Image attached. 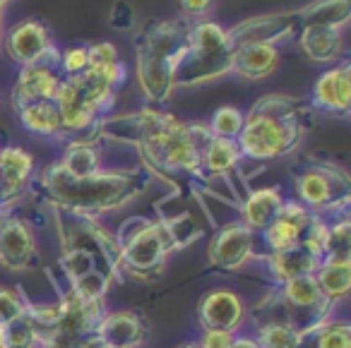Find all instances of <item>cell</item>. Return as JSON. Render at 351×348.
I'll list each match as a JSON object with an SVG mask.
<instances>
[{"instance_id": "1", "label": "cell", "mask_w": 351, "mask_h": 348, "mask_svg": "<svg viewBox=\"0 0 351 348\" xmlns=\"http://www.w3.org/2000/svg\"><path fill=\"white\" fill-rule=\"evenodd\" d=\"M301 140L298 106L287 97H265L243 118L241 135L236 137L241 154L250 159H277L293 149Z\"/></svg>"}, {"instance_id": "2", "label": "cell", "mask_w": 351, "mask_h": 348, "mask_svg": "<svg viewBox=\"0 0 351 348\" xmlns=\"http://www.w3.org/2000/svg\"><path fill=\"white\" fill-rule=\"evenodd\" d=\"M46 188L51 197L60 204V209L87 216V214L106 212L135 197L142 188V180L140 175L101 173V171L87 178H75L58 166L46 175Z\"/></svg>"}, {"instance_id": "3", "label": "cell", "mask_w": 351, "mask_h": 348, "mask_svg": "<svg viewBox=\"0 0 351 348\" xmlns=\"http://www.w3.org/2000/svg\"><path fill=\"white\" fill-rule=\"evenodd\" d=\"M188 46V36L176 25H159L137 44V73L152 101H164L173 84L176 60Z\"/></svg>"}, {"instance_id": "4", "label": "cell", "mask_w": 351, "mask_h": 348, "mask_svg": "<svg viewBox=\"0 0 351 348\" xmlns=\"http://www.w3.org/2000/svg\"><path fill=\"white\" fill-rule=\"evenodd\" d=\"M231 58L234 51L226 41V32L215 22H202L191 32L186 51L176 60L173 82L197 84L219 77L221 73L231 70Z\"/></svg>"}, {"instance_id": "5", "label": "cell", "mask_w": 351, "mask_h": 348, "mask_svg": "<svg viewBox=\"0 0 351 348\" xmlns=\"http://www.w3.org/2000/svg\"><path fill=\"white\" fill-rule=\"evenodd\" d=\"M176 247L169 226L161 221L135 219L121 231L118 243V266L130 271L137 279H152L161 271L164 260Z\"/></svg>"}, {"instance_id": "6", "label": "cell", "mask_w": 351, "mask_h": 348, "mask_svg": "<svg viewBox=\"0 0 351 348\" xmlns=\"http://www.w3.org/2000/svg\"><path fill=\"white\" fill-rule=\"evenodd\" d=\"M298 197L311 212H335L349 202V180L332 166H311L296 178Z\"/></svg>"}, {"instance_id": "7", "label": "cell", "mask_w": 351, "mask_h": 348, "mask_svg": "<svg viewBox=\"0 0 351 348\" xmlns=\"http://www.w3.org/2000/svg\"><path fill=\"white\" fill-rule=\"evenodd\" d=\"M60 58L53 49H49L41 55L36 63L25 65L20 75V82L15 87V106L17 111L29 103H39V101H53L56 94L60 87Z\"/></svg>"}, {"instance_id": "8", "label": "cell", "mask_w": 351, "mask_h": 348, "mask_svg": "<svg viewBox=\"0 0 351 348\" xmlns=\"http://www.w3.org/2000/svg\"><path fill=\"white\" fill-rule=\"evenodd\" d=\"M313 216L315 214L303 207L301 202H284L274 221L265 231H260V236H263L265 245L269 247V252L291 250V247L301 245V238L306 228L311 226Z\"/></svg>"}, {"instance_id": "9", "label": "cell", "mask_w": 351, "mask_h": 348, "mask_svg": "<svg viewBox=\"0 0 351 348\" xmlns=\"http://www.w3.org/2000/svg\"><path fill=\"white\" fill-rule=\"evenodd\" d=\"M255 233L243 221L226 223L217 231L210 245V262L217 269H239L250 255H253Z\"/></svg>"}, {"instance_id": "10", "label": "cell", "mask_w": 351, "mask_h": 348, "mask_svg": "<svg viewBox=\"0 0 351 348\" xmlns=\"http://www.w3.org/2000/svg\"><path fill=\"white\" fill-rule=\"evenodd\" d=\"M202 329H215V332H231L243 324L245 305L239 293L234 290H212L202 298L200 310H197Z\"/></svg>"}, {"instance_id": "11", "label": "cell", "mask_w": 351, "mask_h": 348, "mask_svg": "<svg viewBox=\"0 0 351 348\" xmlns=\"http://www.w3.org/2000/svg\"><path fill=\"white\" fill-rule=\"evenodd\" d=\"M296 20L298 15H265V17H255V20H245L236 29L226 32V41H229L231 51L243 49V46H255V44L272 46L274 41L291 32Z\"/></svg>"}, {"instance_id": "12", "label": "cell", "mask_w": 351, "mask_h": 348, "mask_svg": "<svg viewBox=\"0 0 351 348\" xmlns=\"http://www.w3.org/2000/svg\"><path fill=\"white\" fill-rule=\"evenodd\" d=\"M94 336L106 348H137L147 341L149 327L137 312L125 310V312L104 314Z\"/></svg>"}, {"instance_id": "13", "label": "cell", "mask_w": 351, "mask_h": 348, "mask_svg": "<svg viewBox=\"0 0 351 348\" xmlns=\"http://www.w3.org/2000/svg\"><path fill=\"white\" fill-rule=\"evenodd\" d=\"M0 262L10 269H27L36 264L34 238L17 219H0Z\"/></svg>"}, {"instance_id": "14", "label": "cell", "mask_w": 351, "mask_h": 348, "mask_svg": "<svg viewBox=\"0 0 351 348\" xmlns=\"http://www.w3.org/2000/svg\"><path fill=\"white\" fill-rule=\"evenodd\" d=\"M351 103V75L349 63H341L325 73L315 84L313 92V106L337 116H346Z\"/></svg>"}, {"instance_id": "15", "label": "cell", "mask_w": 351, "mask_h": 348, "mask_svg": "<svg viewBox=\"0 0 351 348\" xmlns=\"http://www.w3.org/2000/svg\"><path fill=\"white\" fill-rule=\"evenodd\" d=\"M49 49V32L39 22H22L8 36V51L22 65L36 63Z\"/></svg>"}, {"instance_id": "16", "label": "cell", "mask_w": 351, "mask_h": 348, "mask_svg": "<svg viewBox=\"0 0 351 348\" xmlns=\"http://www.w3.org/2000/svg\"><path fill=\"white\" fill-rule=\"evenodd\" d=\"M277 60L279 53L274 46L267 44L243 46V49L234 51L231 70H236V75H241L245 79H260V77H267L277 68Z\"/></svg>"}, {"instance_id": "17", "label": "cell", "mask_w": 351, "mask_h": 348, "mask_svg": "<svg viewBox=\"0 0 351 348\" xmlns=\"http://www.w3.org/2000/svg\"><path fill=\"white\" fill-rule=\"evenodd\" d=\"M315 281L327 300H341L349 293L351 286V260L349 257H332L325 255L315 269Z\"/></svg>"}, {"instance_id": "18", "label": "cell", "mask_w": 351, "mask_h": 348, "mask_svg": "<svg viewBox=\"0 0 351 348\" xmlns=\"http://www.w3.org/2000/svg\"><path fill=\"white\" fill-rule=\"evenodd\" d=\"M32 173V156L20 147H8L0 151V188L5 202L22 192L27 178Z\"/></svg>"}, {"instance_id": "19", "label": "cell", "mask_w": 351, "mask_h": 348, "mask_svg": "<svg viewBox=\"0 0 351 348\" xmlns=\"http://www.w3.org/2000/svg\"><path fill=\"white\" fill-rule=\"evenodd\" d=\"M265 262H267V269L274 274V279L279 281V286H282L284 281L296 279V276L315 274L317 264H320V260H315V257L303 250L301 245L291 247V250H284V252H269V255L265 257Z\"/></svg>"}, {"instance_id": "20", "label": "cell", "mask_w": 351, "mask_h": 348, "mask_svg": "<svg viewBox=\"0 0 351 348\" xmlns=\"http://www.w3.org/2000/svg\"><path fill=\"white\" fill-rule=\"evenodd\" d=\"M284 199L279 195V190L274 188H265V190H258L248 197L243 207V223L250 228L253 233H260L274 221V216L279 214L282 209Z\"/></svg>"}, {"instance_id": "21", "label": "cell", "mask_w": 351, "mask_h": 348, "mask_svg": "<svg viewBox=\"0 0 351 348\" xmlns=\"http://www.w3.org/2000/svg\"><path fill=\"white\" fill-rule=\"evenodd\" d=\"M298 20L306 27L339 29L349 20V0H317L303 12H298Z\"/></svg>"}, {"instance_id": "22", "label": "cell", "mask_w": 351, "mask_h": 348, "mask_svg": "<svg viewBox=\"0 0 351 348\" xmlns=\"http://www.w3.org/2000/svg\"><path fill=\"white\" fill-rule=\"evenodd\" d=\"M301 46L308 53V58L317 63L335 60L341 51V36L339 29H327V27H306L301 36Z\"/></svg>"}, {"instance_id": "23", "label": "cell", "mask_w": 351, "mask_h": 348, "mask_svg": "<svg viewBox=\"0 0 351 348\" xmlns=\"http://www.w3.org/2000/svg\"><path fill=\"white\" fill-rule=\"evenodd\" d=\"M22 125L36 135H56L60 132V113L56 101H39L20 108Z\"/></svg>"}, {"instance_id": "24", "label": "cell", "mask_w": 351, "mask_h": 348, "mask_svg": "<svg viewBox=\"0 0 351 348\" xmlns=\"http://www.w3.org/2000/svg\"><path fill=\"white\" fill-rule=\"evenodd\" d=\"M241 159V149L236 140H221V137H212L207 142L205 151H202V169L210 173H226L231 171Z\"/></svg>"}, {"instance_id": "25", "label": "cell", "mask_w": 351, "mask_h": 348, "mask_svg": "<svg viewBox=\"0 0 351 348\" xmlns=\"http://www.w3.org/2000/svg\"><path fill=\"white\" fill-rule=\"evenodd\" d=\"M255 341L260 348H301L303 336L287 322H265L260 324Z\"/></svg>"}, {"instance_id": "26", "label": "cell", "mask_w": 351, "mask_h": 348, "mask_svg": "<svg viewBox=\"0 0 351 348\" xmlns=\"http://www.w3.org/2000/svg\"><path fill=\"white\" fill-rule=\"evenodd\" d=\"M60 169L75 178H87V175L99 173V156L92 147L87 145H73L65 154Z\"/></svg>"}, {"instance_id": "27", "label": "cell", "mask_w": 351, "mask_h": 348, "mask_svg": "<svg viewBox=\"0 0 351 348\" xmlns=\"http://www.w3.org/2000/svg\"><path fill=\"white\" fill-rule=\"evenodd\" d=\"M0 334H3V348H34L39 343V336H36L27 312L15 322L0 327Z\"/></svg>"}, {"instance_id": "28", "label": "cell", "mask_w": 351, "mask_h": 348, "mask_svg": "<svg viewBox=\"0 0 351 348\" xmlns=\"http://www.w3.org/2000/svg\"><path fill=\"white\" fill-rule=\"evenodd\" d=\"M311 334H315V348H351V329L346 322H325Z\"/></svg>"}, {"instance_id": "29", "label": "cell", "mask_w": 351, "mask_h": 348, "mask_svg": "<svg viewBox=\"0 0 351 348\" xmlns=\"http://www.w3.org/2000/svg\"><path fill=\"white\" fill-rule=\"evenodd\" d=\"M241 127H243V116L241 111L231 106H224L212 116V137H221V140H236L241 135Z\"/></svg>"}, {"instance_id": "30", "label": "cell", "mask_w": 351, "mask_h": 348, "mask_svg": "<svg viewBox=\"0 0 351 348\" xmlns=\"http://www.w3.org/2000/svg\"><path fill=\"white\" fill-rule=\"evenodd\" d=\"M60 264H63V271L70 284H75V281L82 279V276L97 271L94 269L92 255H87V252H82V250H65V255L60 257Z\"/></svg>"}, {"instance_id": "31", "label": "cell", "mask_w": 351, "mask_h": 348, "mask_svg": "<svg viewBox=\"0 0 351 348\" xmlns=\"http://www.w3.org/2000/svg\"><path fill=\"white\" fill-rule=\"evenodd\" d=\"M25 312H27V300L22 298L20 290L0 288V327L15 322Z\"/></svg>"}, {"instance_id": "32", "label": "cell", "mask_w": 351, "mask_h": 348, "mask_svg": "<svg viewBox=\"0 0 351 348\" xmlns=\"http://www.w3.org/2000/svg\"><path fill=\"white\" fill-rule=\"evenodd\" d=\"M70 288L87 300H101L108 288V279L104 274H99V271H92V274L82 276V279H77L75 284H70Z\"/></svg>"}, {"instance_id": "33", "label": "cell", "mask_w": 351, "mask_h": 348, "mask_svg": "<svg viewBox=\"0 0 351 348\" xmlns=\"http://www.w3.org/2000/svg\"><path fill=\"white\" fill-rule=\"evenodd\" d=\"M60 68H63V73H68V77H75V75L84 73V70L89 68L87 49H82V46L70 49L68 53L60 58Z\"/></svg>"}, {"instance_id": "34", "label": "cell", "mask_w": 351, "mask_h": 348, "mask_svg": "<svg viewBox=\"0 0 351 348\" xmlns=\"http://www.w3.org/2000/svg\"><path fill=\"white\" fill-rule=\"evenodd\" d=\"M87 58H89V68H101V65L118 63L116 49L111 44H97L92 49H87Z\"/></svg>"}, {"instance_id": "35", "label": "cell", "mask_w": 351, "mask_h": 348, "mask_svg": "<svg viewBox=\"0 0 351 348\" xmlns=\"http://www.w3.org/2000/svg\"><path fill=\"white\" fill-rule=\"evenodd\" d=\"M231 343H234V334L231 332H215V329H205V334H202V338H200L197 346L200 348H231Z\"/></svg>"}, {"instance_id": "36", "label": "cell", "mask_w": 351, "mask_h": 348, "mask_svg": "<svg viewBox=\"0 0 351 348\" xmlns=\"http://www.w3.org/2000/svg\"><path fill=\"white\" fill-rule=\"evenodd\" d=\"M181 3L186 8V12H191V15H202L212 5V0H181Z\"/></svg>"}, {"instance_id": "37", "label": "cell", "mask_w": 351, "mask_h": 348, "mask_svg": "<svg viewBox=\"0 0 351 348\" xmlns=\"http://www.w3.org/2000/svg\"><path fill=\"white\" fill-rule=\"evenodd\" d=\"M231 348H260L258 341L250 336H234V343H231Z\"/></svg>"}, {"instance_id": "38", "label": "cell", "mask_w": 351, "mask_h": 348, "mask_svg": "<svg viewBox=\"0 0 351 348\" xmlns=\"http://www.w3.org/2000/svg\"><path fill=\"white\" fill-rule=\"evenodd\" d=\"M178 348H200L197 343H183V346H178Z\"/></svg>"}, {"instance_id": "39", "label": "cell", "mask_w": 351, "mask_h": 348, "mask_svg": "<svg viewBox=\"0 0 351 348\" xmlns=\"http://www.w3.org/2000/svg\"><path fill=\"white\" fill-rule=\"evenodd\" d=\"M0 348H3V334H0Z\"/></svg>"}]
</instances>
